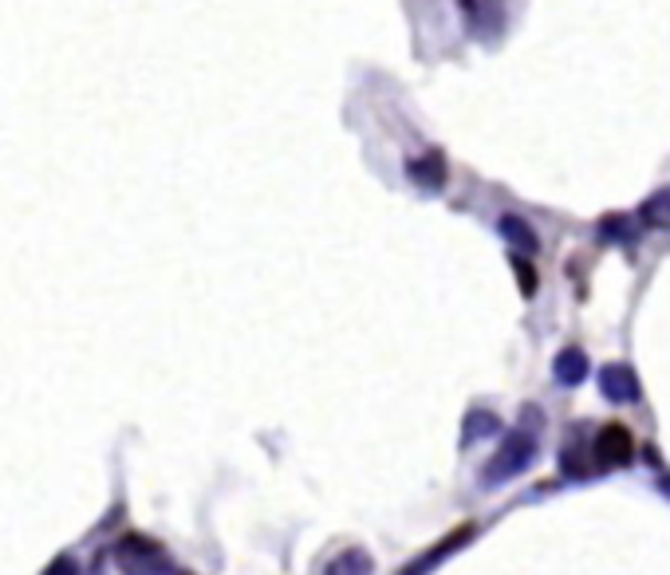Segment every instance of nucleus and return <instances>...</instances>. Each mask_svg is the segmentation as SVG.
Here are the masks:
<instances>
[{
    "label": "nucleus",
    "instance_id": "f03ea898",
    "mask_svg": "<svg viewBox=\"0 0 670 575\" xmlns=\"http://www.w3.org/2000/svg\"><path fill=\"white\" fill-rule=\"evenodd\" d=\"M596 454H599V461H604V466H627V461H631V454H635L631 434H627L624 426H607L604 434H599Z\"/></svg>",
    "mask_w": 670,
    "mask_h": 575
},
{
    "label": "nucleus",
    "instance_id": "7ed1b4c3",
    "mask_svg": "<svg viewBox=\"0 0 670 575\" xmlns=\"http://www.w3.org/2000/svg\"><path fill=\"white\" fill-rule=\"evenodd\" d=\"M599 386H604V394L611 402H635V398H639V386H635L631 371H624V366H607L604 379H599Z\"/></svg>",
    "mask_w": 670,
    "mask_h": 575
},
{
    "label": "nucleus",
    "instance_id": "39448f33",
    "mask_svg": "<svg viewBox=\"0 0 670 575\" xmlns=\"http://www.w3.org/2000/svg\"><path fill=\"white\" fill-rule=\"evenodd\" d=\"M328 575H371V560L363 556V552H348V556H340L331 564Z\"/></svg>",
    "mask_w": 670,
    "mask_h": 575
},
{
    "label": "nucleus",
    "instance_id": "20e7f679",
    "mask_svg": "<svg viewBox=\"0 0 670 575\" xmlns=\"http://www.w3.org/2000/svg\"><path fill=\"white\" fill-rule=\"evenodd\" d=\"M584 371H588V363H584L579 351H564V355L556 359V375H561V383H579Z\"/></svg>",
    "mask_w": 670,
    "mask_h": 575
},
{
    "label": "nucleus",
    "instance_id": "f257e3e1",
    "mask_svg": "<svg viewBox=\"0 0 670 575\" xmlns=\"http://www.w3.org/2000/svg\"><path fill=\"white\" fill-rule=\"evenodd\" d=\"M536 454V441L529 438V434H509L506 441H501V449H497L493 457H489V466H486V485H501L509 481V477L524 473L529 469V461H533Z\"/></svg>",
    "mask_w": 670,
    "mask_h": 575
}]
</instances>
